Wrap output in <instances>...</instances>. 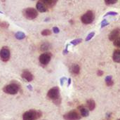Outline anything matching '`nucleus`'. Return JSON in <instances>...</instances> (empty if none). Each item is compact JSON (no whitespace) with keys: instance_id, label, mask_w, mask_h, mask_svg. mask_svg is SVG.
I'll return each instance as SVG.
<instances>
[{"instance_id":"nucleus-1","label":"nucleus","mask_w":120,"mask_h":120,"mask_svg":"<svg viewBox=\"0 0 120 120\" xmlns=\"http://www.w3.org/2000/svg\"><path fill=\"white\" fill-rule=\"evenodd\" d=\"M47 98L51 101L56 104V105H60L61 102V99L60 97V90L59 88L57 86L51 88L47 93Z\"/></svg>"},{"instance_id":"nucleus-2","label":"nucleus","mask_w":120,"mask_h":120,"mask_svg":"<svg viewBox=\"0 0 120 120\" xmlns=\"http://www.w3.org/2000/svg\"><path fill=\"white\" fill-rule=\"evenodd\" d=\"M41 112L35 110H30L25 112L22 115L23 120H37L41 117Z\"/></svg>"},{"instance_id":"nucleus-3","label":"nucleus","mask_w":120,"mask_h":120,"mask_svg":"<svg viewBox=\"0 0 120 120\" xmlns=\"http://www.w3.org/2000/svg\"><path fill=\"white\" fill-rule=\"evenodd\" d=\"M20 85L17 83H11L10 84H8L5 86L3 89V91L4 93L10 95H15L18 93L20 90Z\"/></svg>"},{"instance_id":"nucleus-4","label":"nucleus","mask_w":120,"mask_h":120,"mask_svg":"<svg viewBox=\"0 0 120 120\" xmlns=\"http://www.w3.org/2000/svg\"><path fill=\"white\" fill-rule=\"evenodd\" d=\"M95 19V14L92 11H88L86 13H84L81 17V20L84 24L88 25L91 24L94 22Z\"/></svg>"},{"instance_id":"nucleus-5","label":"nucleus","mask_w":120,"mask_h":120,"mask_svg":"<svg viewBox=\"0 0 120 120\" xmlns=\"http://www.w3.org/2000/svg\"><path fill=\"white\" fill-rule=\"evenodd\" d=\"M24 16L28 20H33L38 15V11L34 8H27L23 11Z\"/></svg>"},{"instance_id":"nucleus-6","label":"nucleus","mask_w":120,"mask_h":120,"mask_svg":"<svg viewBox=\"0 0 120 120\" xmlns=\"http://www.w3.org/2000/svg\"><path fill=\"white\" fill-rule=\"evenodd\" d=\"M81 118V115L75 110L70 111L63 115V119L65 120H79Z\"/></svg>"},{"instance_id":"nucleus-7","label":"nucleus","mask_w":120,"mask_h":120,"mask_svg":"<svg viewBox=\"0 0 120 120\" xmlns=\"http://www.w3.org/2000/svg\"><path fill=\"white\" fill-rule=\"evenodd\" d=\"M11 57L10 50L7 47H3L0 51V58L4 62H7Z\"/></svg>"},{"instance_id":"nucleus-8","label":"nucleus","mask_w":120,"mask_h":120,"mask_svg":"<svg viewBox=\"0 0 120 120\" xmlns=\"http://www.w3.org/2000/svg\"><path fill=\"white\" fill-rule=\"evenodd\" d=\"M51 59V55L49 53H44L40 55L39 58V63L43 65H46L49 63Z\"/></svg>"},{"instance_id":"nucleus-9","label":"nucleus","mask_w":120,"mask_h":120,"mask_svg":"<svg viewBox=\"0 0 120 120\" xmlns=\"http://www.w3.org/2000/svg\"><path fill=\"white\" fill-rule=\"evenodd\" d=\"M120 35V28H116L113 30L109 34L108 38L110 41H115L116 39H117Z\"/></svg>"},{"instance_id":"nucleus-10","label":"nucleus","mask_w":120,"mask_h":120,"mask_svg":"<svg viewBox=\"0 0 120 120\" xmlns=\"http://www.w3.org/2000/svg\"><path fill=\"white\" fill-rule=\"evenodd\" d=\"M21 77L22 79H24L25 81H27L28 82H32L33 80V78H34L32 74L28 70H24L21 74Z\"/></svg>"},{"instance_id":"nucleus-11","label":"nucleus","mask_w":120,"mask_h":120,"mask_svg":"<svg viewBox=\"0 0 120 120\" xmlns=\"http://www.w3.org/2000/svg\"><path fill=\"white\" fill-rule=\"evenodd\" d=\"M36 7H37V11H39L41 13H44L47 11V7L45 4H44L41 1H39L37 4H36Z\"/></svg>"},{"instance_id":"nucleus-12","label":"nucleus","mask_w":120,"mask_h":120,"mask_svg":"<svg viewBox=\"0 0 120 120\" xmlns=\"http://www.w3.org/2000/svg\"><path fill=\"white\" fill-rule=\"evenodd\" d=\"M78 109L80 112V115L82 117H88L89 115V109L85 108L84 106H82V105H80L78 107Z\"/></svg>"},{"instance_id":"nucleus-13","label":"nucleus","mask_w":120,"mask_h":120,"mask_svg":"<svg viewBox=\"0 0 120 120\" xmlns=\"http://www.w3.org/2000/svg\"><path fill=\"white\" fill-rule=\"evenodd\" d=\"M70 72L74 75H79L80 72V67L77 64H74L70 68Z\"/></svg>"},{"instance_id":"nucleus-14","label":"nucleus","mask_w":120,"mask_h":120,"mask_svg":"<svg viewBox=\"0 0 120 120\" xmlns=\"http://www.w3.org/2000/svg\"><path fill=\"white\" fill-rule=\"evenodd\" d=\"M112 58H113L114 62L120 63V49L115 50V51H114V53H113Z\"/></svg>"},{"instance_id":"nucleus-15","label":"nucleus","mask_w":120,"mask_h":120,"mask_svg":"<svg viewBox=\"0 0 120 120\" xmlns=\"http://www.w3.org/2000/svg\"><path fill=\"white\" fill-rule=\"evenodd\" d=\"M39 1H41L44 4H45L46 7H52L57 2V0H39Z\"/></svg>"},{"instance_id":"nucleus-16","label":"nucleus","mask_w":120,"mask_h":120,"mask_svg":"<svg viewBox=\"0 0 120 120\" xmlns=\"http://www.w3.org/2000/svg\"><path fill=\"white\" fill-rule=\"evenodd\" d=\"M86 105L89 109V110H94L96 108V103L94 100L90 99L86 101Z\"/></svg>"},{"instance_id":"nucleus-17","label":"nucleus","mask_w":120,"mask_h":120,"mask_svg":"<svg viewBox=\"0 0 120 120\" xmlns=\"http://www.w3.org/2000/svg\"><path fill=\"white\" fill-rule=\"evenodd\" d=\"M15 37L18 40H22L25 38V34L22 32H18L15 34Z\"/></svg>"},{"instance_id":"nucleus-18","label":"nucleus","mask_w":120,"mask_h":120,"mask_svg":"<svg viewBox=\"0 0 120 120\" xmlns=\"http://www.w3.org/2000/svg\"><path fill=\"white\" fill-rule=\"evenodd\" d=\"M105 83H106L107 86H112L114 84V82L112 80V76L106 77V78H105Z\"/></svg>"},{"instance_id":"nucleus-19","label":"nucleus","mask_w":120,"mask_h":120,"mask_svg":"<svg viewBox=\"0 0 120 120\" xmlns=\"http://www.w3.org/2000/svg\"><path fill=\"white\" fill-rule=\"evenodd\" d=\"M50 46H49V44L48 43H44L41 46V51H48L49 49Z\"/></svg>"},{"instance_id":"nucleus-20","label":"nucleus","mask_w":120,"mask_h":120,"mask_svg":"<svg viewBox=\"0 0 120 120\" xmlns=\"http://www.w3.org/2000/svg\"><path fill=\"white\" fill-rule=\"evenodd\" d=\"M41 34L43 36H49V35H50L51 34V31L50 30H49V29H45L43 31H41Z\"/></svg>"},{"instance_id":"nucleus-21","label":"nucleus","mask_w":120,"mask_h":120,"mask_svg":"<svg viewBox=\"0 0 120 120\" xmlns=\"http://www.w3.org/2000/svg\"><path fill=\"white\" fill-rule=\"evenodd\" d=\"M82 39H75V40L72 41L70 43H71L72 44H73V45H77V44H80V43L82 42Z\"/></svg>"},{"instance_id":"nucleus-22","label":"nucleus","mask_w":120,"mask_h":120,"mask_svg":"<svg viewBox=\"0 0 120 120\" xmlns=\"http://www.w3.org/2000/svg\"><path fill=\"white\" fill-rule=\"evenodd\" d=\"M117 2V0H105V3L107 5H110V4H114Z\"/></svg>"},{"instance_id":"nucleus-23","label":"nucleus","mask_w":120,"mask_h":120,"mask_svg":"<svg viewBox=\"0 0 120 120\" xmlns=\"http://www.w3.org/2000/svg\"><path fill=\"white\" fill-rule=\"evenodd\" d=\"M114 41V45L118 48H120V37H118L117 39H116Z\"/></svg>"},{"instance_id":"nucleus-24","label":"nucleus","mask_w":120,"mask_h":120,"mask_svg":"<svg viewBox=\"0 0 120 120\" xmlns=\"http://www.w3.org/2000/svg\"><path fill=\"white\" fill-rule=\"evenodd\" d=\"M95 35V32H91L87 37H86V41H89L90 39H91V38H93V37Z\"/></svg>"},{"instance_id":"nucleus-25","label":"nucleus","mask_w":120,"mask_h":120,"mask_svg":"<svg viewBox=\"0 0 120 120\" xmlns=\"http://www.w3.org/2000/svg\"><path fill=\"white\" fill-rule=\"evenodd\" d=\"M109 23L108 22V21L106 20H103L101 22V28H103V27H105L106 25H108Z\"/></svg>"},{"instance_id":"nucleus-26","label":"nucleus","mask_w":120,"mask_h":120,"mask_svg":"<svg viewBox=\"0 0 120 120\" xmlns=\"http://www.w3.org/2000/svg\"><path fill=\"white\" fill-rule=\"evenodd\" d=\"M117 15V13H116V12H108L104 16L105 17L107 15Z\"/></svg>"},{"instance_id":"nucleus-27","label":"nucleus","mask_w":120,"mask_h":120,"mask_svg":"<svg viewBox=\"0 0 120 120\" xmlns=\"http://www.w3.org/2000/svg\"><path fill=\"white\" fill-rule=\"evenodd\" d=\"M53 32L56 33V34H58V33H59V32H60L59 28L57 27H54L53 28Z\"/></svg>"},{"instance_id":"nucleus-28","label":"nucleus","mask_w":120,"mask_h":120,"mask_svg":"<svg viewBox=\"0 0 120 120\" xmlns=\"http://www.w3.org/2000/svg\"><path fill=\"white\" fill-rule=\"evenodd\" d=\"M97 75H98V76H102L103 75V72L102 71V70H98V72H97Z\"/></svg>"},{"instance_id":"nucleus-29","label":"nucleus","mask_w":120,"mask_h":120,"mask_svg":"<svg viewBox=\"0 0 120 120\" xmlns=\"http://www.w3.org/2000/svg\"><path fill=\"white\" fill-rule=\"evenodd\" d=\"M64 80H65V77H63V78L60 79V84L61 85H63V82H64L63 81Z\"/></svg>"},{"instance_id":"nucleus-30","label":"nucleus","mask_w":120,"mask_h":120,"mask_svg":"<svg viewBox=\"0 0 120 120\" xmlns=\"http://www.w3.org/2000/svg\"><path fill=\"white\" fill-rule=\"evenodd\" d=\"M66 53H68V46H67L66 49H65V51H64V54H66Z\"/></svg>"},{"instance_id":"nucleus-31","label":"nucleus","mask_w":120,"mask_h":120,"mask_svg":"<svg viewBox=\"0 0 120 120\" xmlns=\"http://www.w3.org/2000/svg\"><path fill=\"white\" fill-rule=\"evenodd\" d=\"M70 83H71V79L70 78V79H68V86L70 84Z\"/></svg>"},{"instance_id":"nucleus-32","label":"nucleus","mask_w":120,"mask_h":120,"mask_svg":"<svg viewBox=\"0 0 120 120\" xmlns=\"http://www.w3.org/2000/svg\"><path fill=\"white\" fill-rule=\"evenodd\" d=\"M0 13H2V12H1V11H0Z\"/></svg>"},{"instance_id":"nucleus-33","label":"nucleus","mask_w":120,"mask_h":120,"mask_svg":"<svg viewBox=\"0 0 120 120\" xmlns=\"http://www.w3.org/2000/svg\"></svg>"}]
</instances>
